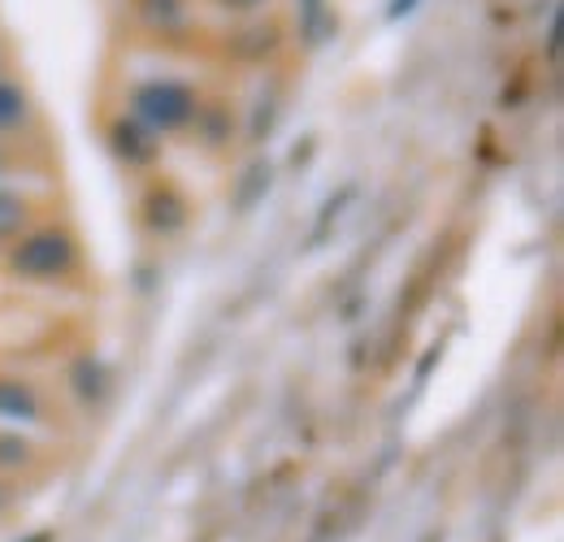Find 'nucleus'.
<instances>
[{"label":"nucleus","instance_id":"nucleus-8","mask_svg":"<svg viewBox=\"0 0 564 542\" xmlns=\"http://www.w3.org/2000/svg\"><path fill=\"white\" fill-rule=\"evenodd\" d=\"M300 22H304V35H308V40H322V31L330 26L326 0H304V4H300Z\"/></svg>","mask_w":564,"mask_h":542},{"label":"nucleus","instance_id":"nucleus-13","mask_svg":"<svg viewBox=\"0 0 564 542\" xmlns=\"http://www.w3.org/2000/svg\"><path fill=\"white\" fill-rule=\"evenodd\" d=\"M0 69H4V48H0Z\"/></svg>","mask_w":564,"mask_h":542},{"label":"nucleus","instance_id":"nucleus-2","mask_svg":"<svg viewBox=\"0 0 564 542\" xmlns=\"http://www.w3.org/2000/svg\"><path fill=\"white\" fill-rule=\"evenodd\" d=\"M74 261H78V248H74L66 230H35L13 248V270L26 273V278H40V282L70 273Z\"/></svg>","mask_w":564,"mask_h":542},{"label":"nucleus","instance_id":"nucleus-11","mask_svg":"<svg viewBox=\"0 0 564 542\" xmlns=\"http://www.w3.org/2000/svg\"><path fill=\"white\" fill-rule=\"evenodd\" d=\"M31 460V447L22 443V438H0V465H26Z\"/></svg>","mask_w":564,"mask_h":542},{"label":"nucleus","instance_id":"nucleus-6","mask_svg":"<svg viewBox=\"0 0 564 542\" xmlns=\"http://www.w3.org/2000/svg\"><path fill=\"white\" fill-rule=\"evenodd\" d=\"M26 226V200L13 192H0V239H13Z\"/></svg>","mask_w":564,"mask_h":542},{"label":"nucleus","instance_id":"nucleus-4","mask_svg":"<svg viewBox=\"0 0 564 542\" xmlns=\"http://www.w3.org/2000/svg\"><path fill=\"white\" fill-rule=\"evenodd\" d=\"M0 416L9 421H35L40 416V395L18 382V378H0Z\"/></svg>","mask_w":564,"mask_h":542},{"label":"nucleus","instance_id":"nucleus-9","mask_svg":"<svg viewBox=\"0 0 564 542\" xmlns=\"http://www.w3.org/2000/svg\"><path fill=\"white\" fill-rule=\"evenodd\" d=\"M140 9L152 26H174L183 18V0H140Z\"/></svg>","mask_w":564,"mask_h":542},{"label":"nucleus","instance_id":"nucleus-3","mask_svg":"<svg viewBox=\"0 0 564 542\" xmlns=\"http://www.w3.org/2000/svg\"><path fill=\"white\" fill-rule=\"evenodd\" d=\"M113 148L131 161V165H148L156 156V131H148L143 122H118L113 127Z\"/></svg>","mask_w":564,"mask_h":542},{"label":"nucleus","instance_id":"nucleus-12","mask_svg":"<svg viewBox=\"0 0 564 542\" xmlns=\"http://www.w3.org/2000/svg\"><path fill=\"white\" fill-rule=\"evenodd\" d=\"M226 9H235V13H248V9H261L265 0H221Z\"/></svg>","mask_w":564,"mask_h":542},{"label":"nucleus","instance_id":"nucleus-1","mask_svg":"<svg viewBox=\"0 0 564 542\" xmlns=\"http://www.w3.org/2000/svg\"><path fill=\"white\" fill-rule=\"evenodd\" d=\"M131 105H135V118L148 131H156V136L161 131H178V127H187L200 113L196 91L187 83H174V78H148V83H140Z\"/></svg>","mask_w":564,"mask_h":542},{"label":"nucleus","instance_id":"nucleus-7","mask_svg":"<svg viewBox=\"0 0 564 542\" xmlns=\"http://www.w3.org/2000/svg\"><path fill=\"white\" fill-rule=\"evenodd\" d=\"M148 221L156 226V230H174V226H183V204L174 200V196H152L148 200Z\"/></svg>","mask_w":564,"mask_h":542},{"label":"nucleus","instance_id":"nucleus-10","mask_svg":"<svg viewBox=\"0 0 564 542\" xmlns=\"http://www.w3.org/2000/svg\"><path fill=\"white\" fill-rule=\"evenodd\" d=\"M265 192H270V165H252V170H248V183H243V192H239V208H252Z\"/></svg>","mask_w":564,"mask_h":542},{"label":"nucleus","instance_id":"nucleus-5","mask_svg":"<svg viewBox=\"0 0 564 542\" xmlns=\"http://www.w3.org/2000/svg\"><path fill=\"white\" fill-rule=\"evenodd\" d=\"M26 91L18 87V83H4L0 78V131H13V127H22L26 122Z\"/></svg>","mask_w":564,"mask_h":542}]
</instances>
